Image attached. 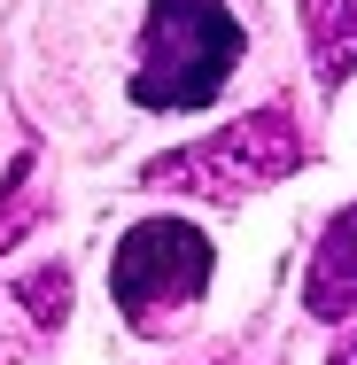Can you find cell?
<instances>
[{
	"label": "cell",
	"instance_id": "6da1fadb",
	"mask_svg": "<svg viewBox=\"0 0 357 365\" xmlns=\"http://www.w3.org/2000/svg\"><path fill=\"white\" fill-rule=\"evenodd\" d=\"M233 71H241V24L225 0H148L140 63H133L140 109H163V117L210 109Z\"/></svg>",
	"mask_w": 357,
	"mask_h": 365
},
{
	"label": "cell",
	"instance_id": "7a4b0ae2",
	"mask_svg": "<svg viewBox=\"0 0 357 365\" xmlns=\"http://www.w3.org/2000/svg\"><path fill=\"white\" fill-rule=\"evenodd\" d=\"M210 264H217V249H210L202 225H187V218H140L125 241H117V257H109V295H117V311H125L133 327H155V319L202 303Z\"/></svg>",
	"mask_w": 357,
	"mask_h": 365
},
{
	"label": "cell",
	"instance_id": "3957f363",
	"mask_svg": "<svg viewBox=\"0 0 357 365\" xmlns=\"http://www.w3.org/2000/svg\"><path fill=\"white\" fill-rule=\"evenodd\" d=\"M303 163V140H295V117L287 109H257L241 125H225L195 148H171L148 163V187H179V195H257Z\"/></svg>",
	"mask_w": 357,
	"mask_h": 365
},
{
	"label": "cell",
	"instance_id": "277c9868",
	"mask_svg": "<svg viewBox=\"0 0 357 365\" xmlns=\"http://www.w3.org/2000/svg\"><path fill=\"white\" fill-rule=\"evenodd\" d=\"M303 311L311 319H350L357 311V202L342 218H326V233H319L311 272H303Z\"/></svg>",
	"mask_w": 357,
	"mask_h": 365
},
{
	"label": "cell",
	"instance_id": "5b68a950",
	"mask_svg": "<svg viewBox=\"0 0 357 365\" xmlns=\"http://www.w3.org/2000/svg\"><path fill=\"white\" fill-rule=\"evenodd\" d=\"M311 16V55H319V78L342 86L357 71V0H303Z\"/></svg>",
	"mask_w": 357,
	"mask_h": 365
},
{
	"label": "cell",
	"instance_id": "8992f818",
	"mask_svg": "<svg viewBox=\"0 0 357 365\" xmlns=\"http://www.w3.org/2000/svg\"><path fill=\"white\" fill-rule=\"evenodd\" d=\"M63 295H71V280H63V272H47V280H24V303H31L47 327L63 319Z\"/></svg>",
	"mask_w": 357,
	"mask_h": 365
},
{
	"label": "cell",
	"instance_id": "52a82bcc",
	"mask_svg": "<svg viewBox=\"0 0 357 365\" xmlns=\"http://www.w3.org/2000/svg\"><path fill=\"white\" fill-rule=\"evenodd\" d=\"M334 365H357V334H350V342H342V350H334Z\"/></svg>",
	"mask_w": 357,
	"mask_h": 365
}]
</instances>
